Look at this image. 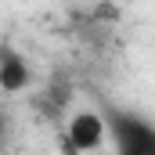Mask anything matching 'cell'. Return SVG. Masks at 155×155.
<instances>
[{
	"label": "cell",
	"instance_id": "obj_1",
	"mask_svg": "<svg viewBox=\"0 0 155 155\" xmlns=\"http://www.w3.org/2000/svg\"><path fill=\"white\" fill-rule=\"evenodd\" d=\"M108 130L116 141V155H155V126L134 112H112Z\"/></svg>",
	"mask_w": 155,
	"mask_h": 155
},
{
	"label": "cell",
	"instance_id": "obj_2",
	"mask_svg": "<svg viewBox=\"0 0 155 155\" xmlns=\"http://www.w3.org/2000/svg\"><path fill=\"white\" fill-rule=\"evenodd\" d=\"M105 134H108V123L94 108H83V112H76L69 119V144L76 152H97L105 144Z\"/></svg>",
	"mask_w": 155,
	"mask_h": 155
},
{
	"label": "cell",
	"instance_id": "obj_3",
	"mask_svg": "<svg viewBox=\"0 0 155 155\" xmlns=\"http://www.w3.org/2000/svg\"><path fill=\"white\" fill-rule=\"evenodd\" d=\"M0 87H4L7 94H18L22 87H29V65H25L22 54H18L15 47H7V43H4V51H0Z\"/></svg>",
	"mask_w": 155,
	"mask_h": 155
}]
</instances>
